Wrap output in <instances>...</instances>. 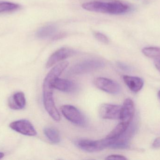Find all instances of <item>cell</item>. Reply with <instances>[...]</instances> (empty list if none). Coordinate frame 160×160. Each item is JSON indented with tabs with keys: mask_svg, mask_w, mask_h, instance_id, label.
<instances>
[{
	"mask_svg": "<svg viewBox=\"0 0 160 160\" xmlns=\"http://www.w3.org/2000/svg\"><path fill=\"white\" fill-rule=\"evenodd\" d=\"M68 62H61L54 66L44 80L43 85V102L46 111L49 115L56 121L61 120V116L54 103L53 97V87L52 85V81L59 76L68 65Z\"/></svg>",
	"mask_w": 160,
	"mask_h": 160,
	"instance_id": "1",
	"label": "cell"
},
{
	"mask_svg": "<svg viewBox=\"0 0 160 160\" xmlns=\"http://www.w3.org/2000/svg\"><path fill=\"white\" fill-rule=\"evenodd\" d=\"M84 9L92 12L118 15L124 14L129 10V6L119 0H97L84 3Z\"/></svg>",
	"mask_w": 160,
	"mask_h": 160,
	"instance_id": "2",
	"label": "cell"
},
{
	"mask_svg": "<svg viewBox=\"0 0 160 160\" xmlns=\"http://www.w3.org/2000/svg\"><path fill=\"white\" fill-rule=\"evenodd\" d=\"M111 141L105 138L98 141L80 139L75 142L76 146L83 151L87 152H96L109 147Z\"/></svg>",
	"mask_w": 160,
	"mask_h": 160,
	"instance_id": "3",
	"label": "cell"
},
{
	"mask_svg": "<svg viewBox=\"0 0 160 160\" xmlns=\"http://www.w3.org/2000/svg\"><path fill=\"white\" fill-rule=\"evenodd\" d=\"M104 66V63L101 60L88 59L76 64L71 68L70 72L73 74H82L99 69Z\"/></svg>",
	"mask_w": 160,
	"mask_h": 160,
	"instance_id": "4",
	"label": "cell"
},
{
	"mask_svg": "<svg viewBox=\"0 0 160 160\" xmlns=\"http://www.w3.org/2000/svg\"><path fill=\"white\" fill-rule=\"evenodd\" d=\"M61 109L64 116L73 124L79 126H84L86 123V120L83 115L74 106L63 105Z\"/></svg>",
	"mask_w": 160,
	"mask_h": 160,
	"instance_id": "5",
	"label": "cell"
},
{
	"mask_svg": "<svg viewBox=\"0 0 160 160\" xmlns=\"http://www.w3.org/2000/svg\"><path fill=\"white\" fill-rule=\"evenodd\" d=\"M10 128L21 134L28 136H34L37 132L32 123L27 120L22 119L10 123Z\"/></svg>",
	"mask_w": 160,
	"mask_h": 160,
	"instance_id": "6",
	"label": "cell"
},
{
	"mask_svg": "<svg viewBox=\"0 0 160 160\" xmlns=\"http://www.w3.org/2000/svg\"><path fill=\"white\" fill-rule=\"evenodd\" d=\"M95 85L98 89L109 94L116 95L120 93L121 87L117 83L107 78H97L94 81Z\"/></svg>",
	"mask_w": 160,
	"mask_h": 160,
	"instance_id": "7",
	"label": "cell"
},
{
	"mask_svg": "<svg viewBox=\"0 0 160 160\" xmlns=\"http://www.w3.org/2000/svg\"><path fill=\"white\" fill-rule=\"evenodd\" d=\"M122 106L111 104H102L100 107V116L105 119L120 120Z\"/></svg>",
	"mask_w": 160,
	"mask_h": 160,
	"instance_id": "8",
	"label": "cell"
},
{
	"mask_svg": "<svg viewBox=\"0 0 160 160\" xmlns=\"http://www.w3.org/2000/svg\"><path fill=\"white\" fill-rule=\"evenodd\" d=\"M75 54L76 51L72 49L67 48H61L51 55L47 62L46 67L47 68H49L57 63L63 61Z\"/></svg>",
	"mask_w": 160,
	"mask_h": 160,
	"instance_id": "9",
	"label": "cell"
},
{
	"mask_svg": "<svg viewBox=\"0 0 160 160\" xmlns=\"http://www.w3.org/2000/svg\"><path fill=\"white\" fill-rule=\"evenodd\" d=\"M134 114V105L131 99L125 100L121 108V122L130 125Z\"/></svg>",
	"mask_w": 160,
	"mask_h": 160,
	"instance_id": "10",
	"label": "cell"
},
{
	"mask_svg": "<svg viewBox=\"0 0 160 160\" xmlns=\"http://www.w3.org/2000/svg\"><path fill=\"white\" fill-rule=\"evenodd\" d=\"M9 108L13 110H21L26 105V99L24 94L22 92H18L13 94L8 100Z\"/></svg>",
	"mask_w": 160,
	"mask_h": 160,
	"instance_id": "11",
	"label": "cell"
},
{
	"mask_svg": "<svg viewBox=\"0 0 160 160\" xmlns=\"http://www.w3.org/2000/svg\"><path fill=\"white\" fill-rule=\"evenodd\" d=\"M52 85L53 88L67 93L73 92L76 89V84L74 82L59 78L52 81Z\"/></svg>",
	"mask_w": 160,
	"mask_h": 160,
	"instance_id": "12",
	"label": "cell"
},
{
	"mask_svg": "<svg viewBox=\"0 0 160 160\" xmlns=\"http://www.w3.org/2000/svg\"><path fill=\"white\" fill-rule=\"evenodd\" d=\"M123 79L126 85L132 92H139L143 86V81L139 77L124 75Z\"/></svg>",
	"mask_w": 160,
	"mask_h": 160,
	"instance_id": "13",
	"label": "cell"
},
{
	"mask_svg": "<svg viewBox=\"0 0 160 160\" xmlns=\"http://www.w3.org/2000/svg\"><path fill=\"white\" fill-rule=\"evenodd\" d=\"M130 125L127 123L121 122L118 124L114 129L107 135L106 137L110 140H116L121 136L128 129Z\"/></svg>",
	"mask_w": 160,
	"mask_h": 160,
	"instance_id": "14",
	"label": "cell"
},
{
	"mask_svg": "<svg viewBox=\"0 0 160 160\" xmlns=\"http://www.w3.org/2000/svg\"><path fill=\"white\" fill-rule=\"evenodd\" d=\"M56 27L53 24H48L40 28L37 32V37L39 39L48 38L55 34Z\"/></svg>",
	"mask_w": 160,
	"mask_h": 160,
	"instance_id": "15",
	"label": "cell"
},
{
	"mask_svg": "<svg viewBox=\"0 0 160 160\" xmlns=\"http://www.w3.org/2000/svg\"><path fill=\"white\" fill-rule=\"evenodd\" d=\"M44 132L46 137L52 143H58L61 141V137L59 132L54 128H45L44 130Z\"/></svg>",
	"mask_w": 160,
	"mask_h": 160,
	"instance_id": "16",
	"label": "cell"
},
{
	"mask_svg": "<svg viewBox=\"0 0 160 160\" xmlns=\"http://www.w3.org/2000/svg\"><path fill=\"white\" fill-rule=\"evenodd\" d=\"M20 6L17 4L7 2H0V13L12 12L18 10Z\"/></svg>",
	"mask_w": 160,
	"mask_h": 160,
	"instance_id": "17",
	"label": "cell"
},
{
	"mask_svg": "<svg viewBox=\"0 0 160 160\" xmlns=\"http://www.w3.org/2000/svg\"><path fill=\"white\" fill-rule=\"evenodd\" d=\"M94 35L96 39L105 44H107L109 42V39L107 36L100 32H95L94 33Z\"/></svg>",
	"mask_w": 160,
	"mask_h": 160,
	"instance_id": "18",
	"label": "cell"
},
{
	"mask_svg": "<svg viewBox=\"0 0 160 160\" xmlns=\"http://www.w3.org/2000/svg\"><path fill=\"white\" fill-rule=\"evenodd\" d=\"M106 160H127L128 159L124 157V156H121V155H112L111 156H108L107 158H106Z\"/></svg>",
	"mask_w": 160,
	"mask_h": 160,
	"instance_id": "19",
	"label": "cell"
},
{
	"mask_svg": "<svg viewBox=\"0 0 160 160\" xmlns=\"http://www.w3.org/2000/svg\"><path fill=\"white\" fill-rule=\"evenodd\" d=\"M154 60L156 67L160 72V55L156 57Z\"/></svg>",
	"mask_w": 160,
	"mask_h": 160,
	"instance_id": "20",
	"label": "cell"
},
{
	"mask_svg": "<svg viewBox=\"0 0 160 160\" xmlns=\"http://www.w3.org/2000/svg\"><path fill=\"white\" fill-rule=\"evenodd\" d=\"M153 147L155 148H160V137L157 138L153 142Z\"/></svg>",
	"mask_w": 160,
	"mask_h": 160,
	"instance_id": "21",
	"label": "cell"
},
{
	"mask_svg": "<svg viewBox=\"0 0 160 160\" xmlns=\"http://www.w3.org/2000/svg\"><path fill=\"white\" fill-rule=\"evenodd\" d=\"M4 156V154L3 153H2V152H0V159L2 158Z\"/></svg>",
	"mask_w": 160,
	"mask_h": 160,
	"instance_id": "22",
	"label": "cell"
},
{
	"mask_svg": "<svg viewBox=\"0 0 160 160\" xmlns=\"http://www.w3.org/2000/svg\"><path fill=\"white\" fill-rule=\"evenodd\" d=\"M158 96L160 99V91H159L158 93Z\"/></svg>",
	"mask_w": 160,
	"mask_h": 160,
	"instance_id": "23",
	"label": "cell"
}]
</instances>
